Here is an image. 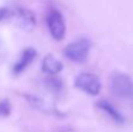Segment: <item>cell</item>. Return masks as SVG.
Listing matches in <instances>:
<instances>
[{"instance_id": "cell-11", "label": "cell", "mask_w": 133, "mask_h": 132, "mask_svg": "<svg viewBox=\"0 0 133 132\" xmlns=\"http://www.w3.org/2000/svg\"><path fill=\"white\" fill-rule=\"evenodd\" d=\"M12 105L8 100L0 101V117H7L11 115Z\"/></svg>"}, {"instance_id": "cell-13", "label": "cell", "mask_w": 133, "mask_h": 132, "mask_svg": "<svg viewBox=\"0 0 133 132\" xmlns=\"http://www.w3.org/2000/svg\"><path fill=\"white\" fill-rule=\"evenodd\" d=\"M54 132H76L72 128H69V126H62V128L56 129Z\"/></svg>"}, {"instance_id": "cell-1", "label": "cell", "mask_w": 133, "mask_h": 132, "mask_svg": "<svg viewBox=\"0 0 133 132\" xmlns=\"http://www.w3.org/2000/svg\"><path fill=\"white\" fill-rule=\"evenodd\" d=\"M111 91L122 98H133V82L127 75L116 72L111 77Z\"/></svg>"}, {"instance_id": "cell-6", "label": "cell", "mask_w": 133, "mask_h": 132, "mask_svg": "<svg viewBox=\"0 0 133 132\" xmlns=\"http://www.w3.org/2000/svg\"><path fill=\"white\" fill-rule=\"evenodd\" d=\"M35 57H36V50H35L34 48H30V47L26 48L25 50L21 53L20 57L16 61V63L13 65V72L15 75L22 72L23 70L34 61Z\"/></svg>"}, {"instance_id": "cell-2", "label": "cell", "mask_w": 133, "mask_h": 132, "mask_svg": "<svg viewBox=\"0 0 133 132\" xmlns=\"http://www.w3.org/2000/svg\"><path fill=\"white\" fill-rule=\"evenodd\" d=\"M90 50V42L89 40L84 39H78L76 41L69 43L64 49V55L66 58H69L72 62L82 63L88 58Z\"/></svg>"}, {"instance_id": "cell-9", "label": "cell", "mask_w": 133, "mask_h": 132, "mask_svg": "<svg viewBox=\"0 0 133 132\" xmlns=\"http://www.w3.org/2000/svg\"><path fill=\"white\" fill-rule=\"evenodd\" d=\"M97 108L101 109L102 111H104L108 116H110V118L112 119V121H115L116 123H119V124L124 123V117L122 116V114H120L110 102L102 100V101H99V102H97Z\"/></svg>"}, {"instance_id": "cell-10", "label": "cell", "mask_w": 133, "mask_h": 132, "mask_svg": "<svg viewBox=\"0 0 133 132\" xmlns=\"http://www.w3.org/2000/svg\"><path fill=\"white\" fill-rule=\"evenodd\" d=\"M46 83H47V87L51 91H54V93H58V91L62 90V81H60L58 78H56L54 76L49 77L46 81Z\"/></svg>"}, {"instance_id": "cell-8", "label": "cell", "mask_w": 133, "mask_h": 132, "mask_svg": "<svg viewBox=\"0 0 133 132\" xmlns=\"http://www.w3.org/2000/svg\"><path fill=\"white\" fill-rule=\"evenodd\" d=\"M62 69H63V64L56 57H54L53 55L44 56L43 61H42V70L46 74L54 76V75H57Z\"/></svg>"}, {"instance_id": "cell-3", "label": "cell", "mask_w": 133, "mask_h": 132, "mask_svg": "<svg viewBox=\"0 0 133 132\" xmlns=\"http://www.w3.org/2000/svg\"><path fill=\"white\" fill-rule=\"evenodd\" d=\"M47 26L49 28L51 36L56 40V41H61L64 39L65 36V22L63 15L61 14V12H58L57 9L51 8L49 9L48 14L46 16Z\"/></svg>"}, {"instance_id": "cell-4", "label": "cell", "mask_w": 133, "mask_h": 132, "mask_svg": "<svg viewBox=\"0 0 133 132\" xmlns=\"http://www.w3.org/2000/svg\"><path fill=\"white\" fill-rule=\"evenodd\" d=\"M75 87L91 96L98 95L102 89L99 78L91 72H81L75 78Z\"/></svg>"}, {"instance_id": "cell-5", "label": "cell", "mask_w": 133, "mask_h": 132, "mask_svg": "<svg viewBox=\"0 0 133 132\" xmlns=\"http://www.w3.org/2000/svg\"><path fill=\"white\" fill-rule=\"evenodd\" d=\"M11 18L14 19L15 23L25 30H32L34 28L36 20H35L34 13L25 8H15L12 11Z\"/></svg>"}, {"instance_id": "cell-12", "label": "cell", "mask_w": 133, "mask_h": 132, "mask_svg": "<svg viewBox=\"0 0 133 132\" xmlns=\"http://www.w3.org/2000/svg\"><path fill=\"white\" fill-rule=\"evenodd\" d=\"M11 13H12L11 9L4 8V7H0V21L5 20V19L11 18Z\"/></svg>"}, {"instance_id": "cell-7", "label": "cell", "mask_w": 133, "mask_h": 132, "mask_svg": "<svg viewBox=\"0 0 133 132\" xmlns=\"http://www.w3.org/2000/svg\"><path fill=\"white\" fill-rule=\"evenodd\" d=\"M26 98L29 101V103L33 107L39 109L40 111L46 112V114H54V115H57V116L61 115L60 112L57 111V109H56L50 102H48V101H44V100H42V98L36 97V96H32V95H27Z\"/></svg>"}]
</instances>
